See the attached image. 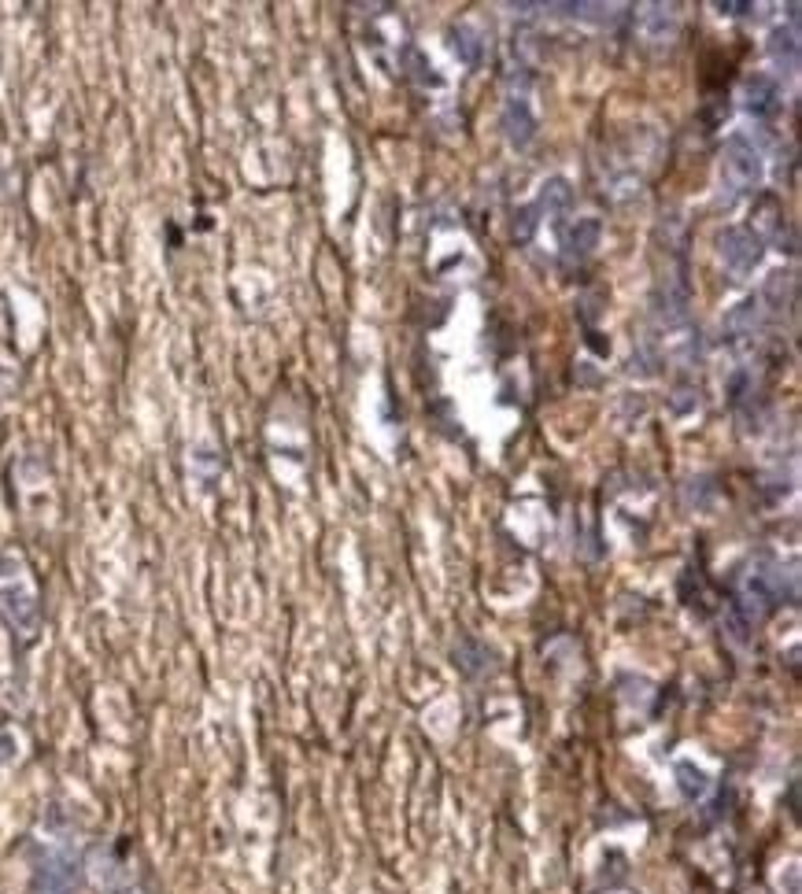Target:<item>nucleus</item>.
<instances>
[{"label":"nucleus","instance_id":"f257e3e1","mask_svg":"<svg viewBox=\"0 0 802 894\" xmlns=\"http://www.w3.org/2000/svg\"><path fill=\"white\" fill-rule=\"evenodd\" d=\"M758 182H762V159L747 137L732 133L721 148V193L725 200H740V196L754 193Z\"/></svg>","mask_w":802,"mask_h":894},{"label":"nucleus","instance_id":"f03ea898","mask_svg":"<svg viewBox=\"0 0 802 894\" xmlns=\"http://www.w3.org/2000/svg\"><path fill=\"white\" fill-rule=\"evenodd\" d=\"M717 255H721V263H725L729 274L747 278L758 266V259H762V241L747 226H729V230L717 233Z\"/></svg>","mask_w":802,"mask_h":894},{"label":"nucleus","instance_id":"7ed1b4c3","mask_svg":"<svg viewBox=\"0 0 802 894\" xmlns=\"http://www.w3.org/2000/svg\"><path fill=\"white\" fill-rule=\"evenodd\" d=\"M603 241V222L599 218H577L566 233V241H562V266L573 270V266H581L584 259H592Z\"/></svg>","mask_w":802,"mask_h":894},{"label":"nucleus","instance_id":"20e7f679","mask_svg":"<svg viewBox=\"0 0 802 894\" xmlns=\"http://www.w3.org/2000/svg\"><path fill=\"white\" fill-rule=\"evenodd\" d=\"M82 883V872L71 858H49L34 876L37 894H74Z\"/></svg>","mask_w":802,"mask_h":894},{"label":"nucleus","instance_id":"39448f33","mask_svg":"<svg viewBox=\"0 0 802 894\" xmlns=\"http://www.w3.org/2000/svg\"><path fill=\"white\" fill-rule=\"evenodd\" d=\"M0 614L8 617V625H12V629H23V632L34 629V617H37L34 595L26 592V588H19L15 577H12V588H4V592H0Z\"/></svg>","mask_w":802,"mask_h":894},{"label":"nucleus","instance_id":"423d86ee","mask_svg":"<svg viewBox=\"0 0 802 894\" xmlns=\"http://www.w3.org/2000/svg\"><path fill=\"white\" fill-rule=\"evenodd\" d=\"M784 230H788V222H784V207L773 193L762 196L758 204H754V237L758 241H777L784 244Z\"/></svg>","mask_w":802,"mask_h":894},{"label":"nucleus","instance_id":"0eeeda50","mask_svg":"<svg viewBox=\"0 0 802 894\" xmlns=\"http://www.w3.org/2000/svg\"><path fill=\"white\" fill-rule=\"evenodd\" d=\"M747 111L758 115V119H769V115H777L780 111V85L777 78H769V74H751L747 78Z\"/></svg>","mask_w":802,"mask_h":894},{"label":"nucleus","instance_id":"6e6552de","mask_svg":"<svg viewBox=\"0 0 802 894\" xmlns=\"http://www.w3.org/2000/svg\"><path fill=\"white\" fill-rule=\"evenodd\" d=\"M503 133H507V141L514 148H525L536 137V119L522 97L507 100V108H503Z\"/></svg>","mask_w":802,"mask_h":894},{"label":"nucleus","instance_id":"1a4fd4ad","mask_svg":"<svg viewBox=\"0 0 802 894\" xmlns=\"http://www.w3.org/2000/svg\"><path fill=\"white\" fill-rule=\"evenodd\" d=\"M640 23H644L647 41L669 45L677 37V8L673 4H647L644 12H640Z\"/></svg>","mask_w":802,"mask_h":894},{"label":"nucleus","instance_id":"9d476101","mask_svg":"<svg viewBox=\"0 0 802 894\" xmlns=\"http://www.w3.org/2000/svg\"><path fill=\"white\" fill-rule=\"evenodd\" d=\"M769 56H773V63H777L784 74H795L799 71V30L795 26H780V30H773V37H769Z\"/></svg>","mask_w":802,"mask_h":894},{"label":"nucleus","instance_id":"9b49d317","mask_svg":"<svg viewBox=\"0 0 802 894\" xmlns=\"http://www.w3.org/2000/svg\"><path fill=\"white\" fill-rule=\"evenodd\" d=\"M758 322H762V303L743 300L740 307L725 318V333H729V340H747V337H754Z\"/></svg>","mask_w":802,"mask_h":894},{"label":"nucleus","instance_id":"f8f14e48","mask_svg":"<svg viewBox=\"0 0 802 894\" xmlns=\"http://www.w3.org/2000/svg\"><path fill=\"white\" fill-rule=\"evenodd\" d=\"M573 200V189L566 178H547L544 185H540V200H536V215H559V211H566Z\"/></svg>","mask_w":802,"mask_h":894},{"label":"nucleus","instance_id":"ddd939ff","mask_svg":"<svg viewBox=\"0 0 802 894\" xmlns=\"http://www.w3.org/2000/svg\"><path fill=\"white\" fill-rule=\"evenodd\" d=\"M762 300L773 303V311H784V307H791V303H795V274H784V270L769 274L766 296H762Z\"/></svg>","mask_w":802,"mask_h":894},{"label":"nucleus","instance_id":"4468645a","mask_svg":"<svg viewBox=\"0 0 802 894\" xmlns=\"http://www.w3.org/2000/svg\"><path fill=\"white\" fill-rule=\"evenodd\" d=\"M536 226H540V218H536V207H522L518 215H514V241H533Z\"/></svg>","mask_w":802,"mask_h":894},{"label":"nucleus","instance_id":"2eb2a0df","mask_svg":"<svg viewBox=\"0 0 802 894\" xmlns=\"http://www.w3.org/2000/svg\"><path fill=\"white\" fill-rule=\"evenodd\" d=\"M751 8L754 4H747V0H721V4H717V12L721 15H747Z\"/></svg>","mask_w":802,"mask_h":894}]
</instances>
